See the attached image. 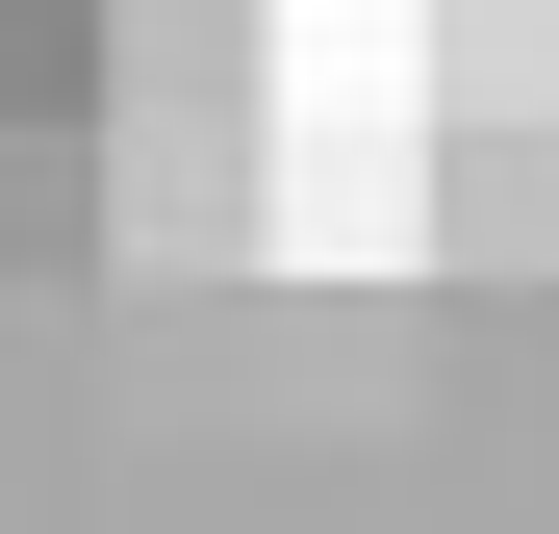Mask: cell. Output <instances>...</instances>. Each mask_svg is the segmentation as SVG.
Returning a JSON list of instances; mask_svg holds the SVG:
<instances>
[{"label": "cell", "instance_id": "obj_1", "mask_svg": "<svg viewBox=\"0 0 559 534\" xmlns=\"http://www.w3.org/2000/svg\"><path fill=\"white\" fill-rule=\"evenodd\" d=\"M0 128H103V0H0Z\"/></svg>", "mask_w": 559, "mask_h": 534}]
</instances>
